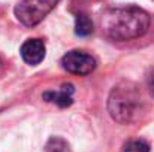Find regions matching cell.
Masks as SVG:
<instances>
[{
    "label": "cell",
    "mask_w": 154,
    "mask_h": 152,
    "mask_svg": "<svg viewBox=\"0 0 154 152\" xmlns=\"http://www.w3.org/2000/svg\"><path fill=\"white\" fill-rule=\"evenodd\" d=\"M61 64L64 67V70H67L69 73L73 75H88L96 69V60L84 52V51H69L63 58H61Z\"/></svg>",
    "instance_id": "cell-4"
},
{
    "label": "cell",
    "mask_w": 154,
    "mask_h": 152,
    "mask_svg": "<svg viewBox=\"0 0 154 152\" xmlns=\"http://www.w3.org/2000/svg\"><path fill=\"white\" fill-rule=\"evenodd\" d=\"M105 34L112 40H132L150 28V15L138 6H120L105 12L102 18Z\"/></svg>",
    "instance_id": "cell-1"
},
{
    "label": "cell",
    "mask_w": 154,
    "mask_h": 152,
    "mask_svg": "<svg viewBox=\"0 0 154 152\" xmlns=\"http://www.w3.org/2000/svg\"><path fill=\"white\" fill-rule=\"evenodd\" d=\"M72 94H73V85L64 84L57 91H47V93H44L42 99L50 101V103H54V104H57L60 107H67V106H70L73 103Z\"/></svg>",
    "instance_id": "cell-6"
},
{
    "label": "cell",
    "mask_w": 154,
    "mask_h": 152,
    "mask_svg": "<svg viewBox=\"0 0 154 152\" xmlns=\"http://www.w3.org/2000/svg\"><path fill=\"white\" fill-rule=\"evenodd\" d=\"M93 30H94L93 21L90 19V16L85 13H78L75 19V33L81 37H85V36H90Z\"/></svg>",
    "instance_id": "cell-7"
},
{
    "label": "cell",
    "mask_w": 154,
    "mask_h": 152,
    "mask_svg": "<svg viewBox=\"0 0 154 152\" xmlns=\"http://www.w3.org/2000/svg\"><path fill=\"white\" fill-rule=\"evenodd\" d=\"M47 152H70L69 143L61 137H51L45 146Z\"/></svg>",
    "instance_id": "cell-8"
},
{
    "label": "cell",
    "mask_w": 154,
    "mask_h": 152,
    "mask_svg": "<svg viewBox=\"0 0 154 152\" xmlns=\"http://www.w3.org/2000/svg\"><path fill=\"white\" fill-rule=\"evenodd\" d=\"M108 109L111 116L120 124L132 122L138 119L139 113L142 112V97L135 85L124 82L118 87H114L109 96Z\"/></svg>",
    "instance_id": "cell-2"
},
{
    "label": "cell",
    "mask_w": 154,
    "mask_h": 152,
    "mask_svg": "<svg viewBox=\"0 0 154 152\" xmlns=\"http://www.w3.org/2000/svg\"><path fill=\"white\" fill-rule=\"evenodd\" d=\"M58 1L60 0H20L14 12L21 24L33 27L51 12Z\"/></svg>",
    "instance_id": "cell-3"
},
{
    "label": "cell",
    "mask_w": 154,
    "mask_h": 152,
    "mask_svg": "<svg viewBox=\"0 0 154 152\" xmlns=\"http://www.w3.org/2000/svg\"><path fill=\"white\" fill-rule=\"evenodd\" d=\"M148 88H150V93L154 96V70L150 75V79H148Z\"/></svg>",
    "instance_id": "cell-10"
},
{
    "label": "cell",
    "mask_w": 154,
    "mask_h": 152,
    "mask_svg": "<svg viewBox=\"0 0 154 152\" xmlns=\"http://www.w3.org/2000/svg\"><path fill=\"white\" fill-rule=\"evenodd\" d=\"M20 52H21L23 60L27 64L36 66L45 57V43L41 39H29V40H26L23 43Z\"/></svg>",
    "instance_id": "cell-5"
},
{
    "label": "cell",
    "mask_w": 154,
    "mask_h": 152,
    "mask_svg": "<svg viewBox=\"0 0 154 152\" xmlns=\"http://www.w3.org/2000/svg\"><path fill=\"white\" fill-rule=\"evenodd\" d=\"M2 64H3V63H2V60H0V67H2Z\"/></svg>",
    "instance_id": "cell-11"
},
{
    "label": "cell",
    "mask_w": 154,
    "mask_h": 152,
    "mask_svg": "<svg viewBox=\"0 0 154 152\" xmlns=\"http://www.w3.org/2000/svg\"><path fill=\"white\" fill-rule=\"evenodd\" d=\"M124 152H150V146L144 140H132L126 145Z\"/></svg>",
    "instance_id": "cell-9"
}]
</instances>
